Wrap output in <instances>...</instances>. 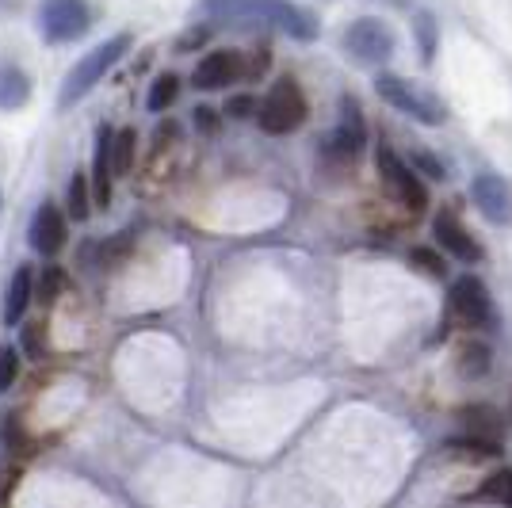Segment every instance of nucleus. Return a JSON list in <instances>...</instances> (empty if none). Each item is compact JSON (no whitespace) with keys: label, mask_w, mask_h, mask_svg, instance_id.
Returning a JSON list of instances; mask_svg holds the SVG:
<instances>
[{"label":"nucleus","mask_w":512,"mask_h":508,"mask_svg":"<svg viewBox=\"0 0 512 508\" xmlns=\"http://www.w3.org/2000/svg\"><path fill=\"white\" fill-rule=\"evenodd\" d=\"M203 16L230 27H276L299 43H314L321 31L314 12L291 0H203Z\"/></svg>","instance_id":"nucleus-1"},{"label":"nucleus","mask_w":512,"mask_h":508,"mask_svg":"<svg viewBox=\"0 0 512 508\" xmlns=\"http://www.w3.org/2000/svg\"><path fill=\"white\" fill-rule=\"evenodd\" d=\"M375 92H379L383 104L409 115V119L421 123V127H440V123L448 119V107H444L440 96H432L428 88H421L417 81H406V77H398V73H379V77H375Z\"/></svg>","instance_id":"nucleus-2"},{"label":"nucleus","mask_w":512,"mask_h":508,"mask_svg":"<svg viewBox=\"0 0 512 508\" xmlns=\"http://www.w3.org/2000/svg\"><path fill=\"white\" fill-rule=\"evenodd\" d=\"M127 50H130V35H115V39L100 43L96 50H88L85 58L69 69L62 92H58V107H69V104H77V100H85L88 92L104 81L107 73H111V65L119 62Z\"/></svg>","instance_id":"nucleus-3"},{"label":"nucleus","mask_w":512,"mask_h":508,"mask_svg":"<svg viewBox=\"0 0 512 508\" xmlns=\"http://www.w3.org/2000/svg\"><path fill=\"white\" fill-rule=\"evenodd\" d=\"M348 58L360 65H386L398 50V35L386 20H375V16H360V20L348 23V31L341 35Z\"/></svg>","instance_id":"nucleus-4"},{"label":"nucleus","mask_w":512,"mask_h":508,"mask_svg":"<svg viewBox=\"0 0 512 508\" xmlns=\"http://www.w3.org/2000/svg\"><path fill=\"white\" fill-rule=\"evenodd\" d=\"M306 96H302V88L287 77V81H276L272 92L260 100L256 107V119H260V127L268 130V134H291V130H299L306 123Z\"/></svg>","instance_id":"nucleus-5"},{"label":"nucleus","mask_w":512,"mask_h":508,"mask_svg":"<svg viewBox=\"0 0 512 508\" xmlns=\"http://www.w3.org/2000/svg\"><path fill=\"white\" fill-rule=\"evenodd\" d=\"M375 169H379V180L386 184V191L406 207L409 214H421L428 207V191L425 184L417 180V169L402 161L390 146H379L375 153Z\"/></svg>","instance_id":"nucleus-6"},{"label":"nucleus","mask_w":512,"mask_h":508,"mask_svg":"<svg viewBox=\"0 0 512 508\" xmlns=\"http://www.w3.org/2000/svg\"><path fill=\"white\" fill-rule=\"evenodd\" d=\"M92 27L88 0H43L39 8V31L46 43H77Z\"/></svg>","instance_id":"nucleus-7"},{"label":"nucleus","mask_w":512,"mask_h":508,"mask_svg":"<svg viewBox=\"0 0 512 508\" xmlns=\"http://www.w3.org/2000/svg\"><path fill=\"white\" fill-rule=\"evenodd\" d=\"M451 314L467 329H490L493 325V295L478 276H459L451 283Z\"/></svg>","instance_id":"nucleus-8"},{"label":"nucleus","mask_w":512,"mask_h":508,"mask_svg":"<svg viewBox=\"0 0 512 508\" xmlns=\"http://www.w3.org/2000/svg\"><path fill=\"white\" fill-rule=\"evenodd\" d=\"M367 142V123H363V111L356 104V96H341V119L337 130L325 138V153L329 157H341V161H356Z\"/></svg>","instance_id":"nucleus-9"},{"label":"nucleus","mask_w":512,"mask_h":508,"mask_svg":"<svg viewBox=\"0 0 512 508\" xmlns=\"http://www.w3.org/2000/svg\"><path fill=\"white\" fill-rule=\"evenodd\" d=\"M470 199L482 218H490L497 226H509L512 222V188L509 180H501L497 172H478L470 180Z\"/></svg>","instance_id":"nucleus-10"},{"label":"nucleus","mask_w":512,"mask_h":508,"mask_svg":"<svg viewBox=\"0 0 512 508\" xmlns=\"http://www.w3.org/2000/svg\"><path fill=\"white\" fill-rule=\"evenodd\" d=\"M245 77V58L237 50H211L203 62L195 65V88L214 92V88H226Z\"/></svg>","instance_id":"nucleus-11"},{"label":"nucleus","mask_w":512,"mask_h":508,"mask_svg":"<svg viewBox=\"0 0 512 508\" xmlns=\"http://www.w3.org/2000/svg\"><path fill=\"white\" fill-rule=\"evenodd\" d=\"M65 233H69V226H65V214L54 207V203H43L39 211H35V218H31V230H27V241H31V249L43 256H54L65 249Z\"/></svg>","instance_id":"nucleus-12"},{"label":"nucleus","mask_w":512,"mask_h":508,"mask_svg":"<svg viewBox=\"0 0 512 508\" xmlns=\"http://www.w3.org/2000/svg\"><path fill=\"white\" fill-rule=\"evenodd\" d=\"M432 233H436V241H440V249H448L455 260H463V264H478L482 260V245L470 237V230L455 218V214H440L436 222H432Z\"/></svg>","instance_id":"nucleus-13"},{"label":"nucleus","mask_w":512,"mask_h":508,"mask_svg":"<svg viewBox=\"0 0 512 508\" xmlns=\"http://www.w3.org/2000/svg\"><path fill=\"white\" fill-rule=\"evenodd\" d=\"M111 130H96V157H92V203L107 207L111 203Z\"/></svg>","instance_id":"nucleus-14"},{"label":"nucleus","mask_w":512,"mask_h":508,"mask_svg":"<svg viewBox=\"0 0 512 508\" xmlns=\"http://www.w3.org/2000/svg\"><path fill=\"white\" fill-rule=\"evenodd\" d=\"M31 295H35V276L31 268H16V276L8 279V291H4V321L8 325H20L27 306H31Z\"/></svg>","instance_id":"nucleus-15"},{"label":"nucleus","mask_w":512,"mask_h":508,"mask_svg":"<svg viewBox=\"0 0 512 508\" xmlns=\"http://www.w3.org/2000/svg\"><path fill=\"white\" fill-rule=\"evenodd\" d=\"M31 100V81L27 73L16 65H4L0 69V111H20Z\"/></svg>","instance_id":"nucleus-16"},{"label":"nucleus","mask_w":512,"mask_h":508,"mask_svg":"<svg viewBox=\"0 0 512 508\" xmlns=\"http://www.w3.org/2000/svg\"><path fill=\"white\" fill-rule=\"evenodd\" d=\"M463 424H467V432L474 436H486V440H501V413L493 409V405H467L463 413Z\"/></svg>","instance_id":"nucleus-17"},{"label":"nucleus","mask_w":512,"mask_h":508,"mask_svg":"<svg viewBox=\"0 0 512 508\" xmlns=\"http://www.w3.org/2000/svg\"><path fill=\"white\" fill-rule=\"evenodd\" d=\"M448 451L451 455H463V459H501V440H486V436H474V432H467V436H455V440H448Z\"/></svg>","instance_id":"nucleus-18"},{"label":"nucleus","mask_w":512,"mask_h":508,"mask_svg":"<svg viewBox=\"0 0 512 508\" xmlns=\"http://www.w3.org/2000/svg\"><path fill=\"white\" fill-rule=\"evenodd\" d=\"M134 153H138V134L134 130L111 134V172L115 176H127L134 169Z\"/></svg>","instance_id":"nucleus-19"},{"label":"nucleus","mask_w":512,"mask_h":508,"mask_svg":"<svg viewBox=\"0 0 512 508\" xmlns=\"http://www.w3.org/2000/svg\"><path fill=\"white\" fill-rule=\"evenodd\" d=\"M490 371V348L486 344H463L459 348V375L463 379H482Z\"/></svg>","instance_id":"nucleus-20"},{"label":"nucleus","mask_w":512,"mask_h":508,"mask_svg":"<svg viewBox=\"0 0 512 508\" xmlns=\"http://www.w3.org/2000/svg\"><path fill=\"white\" fill-rule=\"evenodd\" d=\"M176 96H180V81H176L172 73H161V77L153 81L150 96H146V107H150L153 115H161V111H169Z\"/></svg>","instance_id":"nucleus-21"},{"label":"nucleus","mask_w":512,"mask_h":508,"mask_svg":"<svg viewBox=\"0 0 512 508\" xmlns=\"http://www.w3.org/2000/svg\"><path fill=\"white\" fill-rule=\"evenodd\" d=\"M474 497H478V501H501V505H512V470H497V474H490V478L478 486Z\"/></svg>","instance_id":"nucleus-22"},{"label":"nucleus","mask_w":512,"mask_h":508,"mask_svg":"<svg viewBox=\"0 0 512 508\" xmlns=\"http://www.w3.org/2000/svg\"><path fill=\"white\" fill-rule=\"evenodd\" d=\"M130 253H134V233L123 230L119 237H111L107 245H100V268H119Z\"/></svg>","instance_id":"nucleus-23"},{"label":"nucleus","mask_w":512,"mask_h":508,"mask_svg":"<svg viewBox=\"0 0 512 508\" xmlns=\"http://www.w3.org/2000/svg\"><path fill=\"white\" fill-rule=\"evenodd\" d=\"M65 195H69V214H73L77 222H85L88 214H92V199H88V180H85V176H73Z\"/></svg>","instance_id":"nucleus-24"},{"label":"nucleus","mask_w":512,"mask_h":508,"mask_svg":"<svg viewBox=\"0 0 512 508\" xmlns=\"http://www.w3.org/2000/svg\"><path fill=\"white\" fill-rule=\"evenodd\" d=\"M417 39H421V58L432 62L436 58V20L428 16V12H417Z\"/></svg>","instance_id":"nucleus-25"},{"label":"nucleus","mask_w":512,"mask_h":508,"mask_svg":"<svg viewBox=\"0 0 512 508\" xmlns=\"http://www.w3.org/2000/svg\"><path fill=\"white\" fill-rule=\"evenodd\" d=\"M23 352H27L31 360H43V352H46V325L43 321L23 325Z\"/></svg>","instance_id":"nucleus-26"},{"label":"nucleus","mask_w":512,"mask_h":508,"mask_svg":"<svg viewBox=\"0 0 512 508\" xmlns=\"http://www.w3.org/2000/svg\"><path fill=\"white\" fill-rule=\"evenodd\" d=\"M16 379H20V352L16 348H0V394L12 390Z\"/></svg>","instance_id":"nucleus-27"},{"label":"nucleus","mask_w":512,"mask_h":508,"mask_svg":"<svg viewBox=\"0 0 512 508\" xmlns=\"http://www.w3.org/2000/svg\"><path fill=\"white\" fill-rule=\"evenodd\" d=\"M62 291H65V272L62 268H46L43 283H39V298H43V302H54Z\"/></svg>","instance_id":"nucleus-28"},{"label":"nucleus","mask_w":512,"mask_h":508,"mask_svg":"<svg viewBox=\"0 0 512 508\" xmlns=\"http://www.w3.org/2000/svg\"><path fill=\"white\" fill-rule=\"evenodd\" d=\"M409 165H413V169H421L425 176H432V180H448V169H444L436 157H428V153H413V157H409Z\"/></svg>","instance_id":"nucleus-29"},{"label":"nucleus","mask_w":512,"mask_h":508,"mask_svg":"<svg viewBox=\"0 0 512 508\" xmlns=\"http://www.w3.org/2000/svg\"><path fill=\"white\" fill-rule=\"evenodd\" d=\"M409 260H413V264H421L428 276H444V268H448V264L432 253V249H413V253H409Z\"/></svg>","instance_id":"nucleus-30"},{"label":"nucleus","mask_w":512,"mask_h":508,"mask_svg":"<svg viewBox=\"0 0 512 508\" xmlns=\"http://www.w3.org/2000/svg\"><path fill=\"white\" fill-rule=\"evenodd\" d=\"M226 111H230V119H249V115L256 111V100L253 96H237V100L226 104Z\"/></svg>","instance_id":"nucleus-31"},{"label":"nucleus","mask_w":512,"mask_h":508,"mask_svg":"<svg viewBox=\"0 0 512 508\" xmlns=\"http://www.w3.org/2000/svg\"><path fill=\"white\" fill-rule=\"evenodd\" d=\"M195 123L203 130H214V123H218V119H214V107H195Z\"/></svg>","instance_id":"nucleus-32"},{"label":"nucleus","mask_w":512,"mask_h":508,"mask_svg":"<svg viewBox=\"0 0 512 508\" xmlns=\"http://www.w3.org/2000/svg\"><path fill=\"white\" fill-rule=\"evenodd\" d=\"M203 39H207V31H192V35H184V39H180V43H176V50H180V54H184V50H188V46H199V43H203Z\"/></svg>","instance_id":"nucleus-33"},{"label":"nucleus","mask_w":512,"mask_h":508,"mask_svg":"<svg viewBox=\"0 0 512 508\" xmlns=\"http://www.w3.org/2000/svg\"><path fill=\"white\" fill-rule=\"evenodd\" d=\"M0 203H4V195H0Z\"/></svg>","instance_id":"nucleus-34"}]
</instances>
